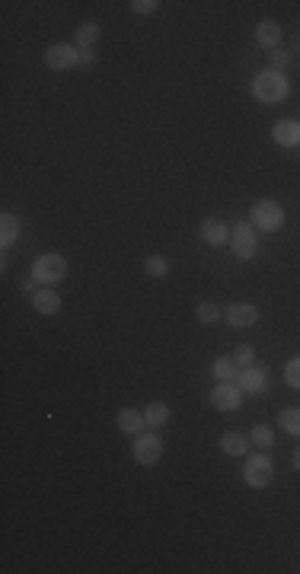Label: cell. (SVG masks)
I'll use <instances>...</instances> for the list:
<instances>
[{"instance_id": "cell-1", "label": "cell", "mask_w": 300, "mask_h": 574, "mask_svg": "<svg viewBox=\"0 0 300 574\" xmlns=\"http://www.w3.org/2000/svg\"><path fill=\"white\" fill-rule=\"evenodd\" d=\"M287 93H291V83H287V77L281 71H262L256 80H252V96H256L259 102H285Z\"/></svg>"}, {"instance_id": "cell-2", "label": "cell", "mask_w": 300, "mask_h": 574, "mask_svg": "<svg viewBox=\"0 0 300 574\" xmlns=\"http://www.w3.org/2000/svg\"><path fill=\"white\" fill-rule=\"evenodd\" d=\"M250 217H252V227L262 230V233H275V230L285 227V208H281L278 201H272V198L256 201V204H252V211H250Z\"/></svg>"}, {"instance_id": "cell-3", "label": "cell", "mask_w": 300, "mask_h": 574, "mask_svg": "<svg viewBox=\"0 0 300 574\" xmlns=\"http://www.w3.org/2000/svg\"><path fill=\"white\" fill-rule=\"evenodd\" d=\"M230 249L240 262H250L252 255L259 252V239H256V227L250 220H236L230 227Z\"/></svg>"}, {"instance_id": "cell-4", "label": "cell", "mask_w": 300, "mask_h": 574, "mask_svg": "<svg viewBox=\"0 0 300 574\" xmlns=\"http://www.w3.org/2000/svg\"><path fill=\"white\" fill-rule=\"evenodd\" d=\"M64 274H67V262L57 255V252H45V255H39L36 262H32V278L42 287H51V284H57V281H64Z\"/></svg>"}, {"instance_id": "cell-5", "label": "cell", "mask_w": 300, "mask_h": 574, "mask_svg": "<svg viewBox=\"0 0 300 574\" xmlns=\"http://www.w3.org/2000/svg\"><path fill=\"white\" fill-rule=\"evenodd\" d=\"M243 479L250 488H268L275 479V466H272V459L265 456V453H256V456H250V463L243 466Z\"/></svg>"}, {"instance_id": "cell-6", "label": "cell", "mask_w": 300, "mask_h": 574, "mask_svg": "<svg viewBox=\"0 0 300 574\" xmlns=\"http://www.w3.org/2000/svg\"><path fill=\"white\" fill-rule=\"evenodd\" d=\"M45 67L51 71H67V67H80V48L71 42H55L45 51Z\"/></svg>"}, {"instance_id": "cell-7", "label": "cell", "mask_w": 300, "mask_h": 574, "mask_svg": "<svg viewBox=\"0 0 300 574\" xmlns=\"http://www.w3.org/2000/svg\"><path fill=\"white\" fill-rule=\"evenodd\" d=\"M240 402H243V389L236 380H217V386L211 389V405L217 412H236L240 409Z\"/></svg>"}, {"instance_id": "cell-8", "label": "cell", "mask_w": 300, "mask_h": 574, "mask_svg": "<svg viewBox=\"0 0 300 574\" xmlns=\"http://www.w3.org/2000/svg\"><path fill=\"white\" fill-rule=\"evenodd\" d=\"M131 453H135V459L141 463V466H154V463H160V456H163V440L157 438V434H137L135 438V447H131Z\"/></svg>"}, {"instance_id": "cell-9", "label": "cell", "mask_w": 300, "mask_h": 574, "mask_svg": "<svg viewBox=\"0 0 300 574\" xmlns=\"http://www.w3.org/2000/svg\"><path fill=\"white\" fill-rule=\"evenodd\" d=\"M236 383H240V389H243V393H250V396H265V393H268L272 377H268V370H265V367L250 364V367H243V370H240Z\"/></svg>"}, {"instance_id": "cell-10", "label": "cell", "mask_w": 300, "mask_h": 574, "mask_svg": "<svg viewBox=\"0 0 300 574\" xmlns=\"http://www.w3.org/2000/svg\"><path fill=\"white\" fill-rule=\"evenodd\" d=\"M224 319H227V326H233V329H250L259 319V309L252 307V303H233V307L224 309Z\"/></svg>"}, {"instance_id": "cell-11", "label": "cell", "mask_w": 300, "mask_h": 574, "mask_svg": "<svg viewBox=\"0 0 300 574\" xmlns=\"http://www.w3.org/2000/svg\"><path fill=\"white\" fill-rule=\"evenodd\" d=\"M272 137L281 147H300V122L297 118H281V122H275Z\"/></svg>"}, {"instance_id": "cell-12", "label": "cell", "mask_w": 300, "mask_h": 574, "mask_svg": "<svg viewBox=\"0 0 300 574\" xmlns=\"http://www.w3.org/2000/svg\"><path fill=\"white\" fill-rule=\"evenodd\" d=\"M198 237L205 239L207 246H224V243H230V227L224 220H217V217H207V220L201 223Z\"/></svg>"}, {"instance_id": "cell-13", "label": "cell", "mask_w": 300, "mask_h": 574, "mask_svg": "<svg viewBox=\"0 0 300 574\" xmlns=\"http://www.w3.org/2000/svg\"><path fill=\"white\" fill-rule=\"evenodd\" d=\"M115 424H118V430H122V434H135V438H137L147 421H144V412H137V409H122L118 415H115Z\"/></svg>"}, {"instance_id": "cell-14", "label": "cell", "mask_w": 300, "mask_h": 574, "mask_svg": "<svg viewBox=\"0 0 300 574\" xmlns=\"http://www.w3.org/2000/svg\"><path fill=\"white\" fill-rule=\"evenodd\" d=\"M250 444L252 440L246 438V434H240V430H227L221 438V450L227 453V456H246V453H250Z\"/></svg>"}, {"instance_id": "cell-15", "label": "cell", "mask_w": 300, "mask_h": 574, "mask_svg": "<svg viewBox=\"0 0 300 574\" xmlns=\"http://www.w3.org/2000/svg\"><path fill=\"white\" fill-rule=\"evenodd\" d=\"M32 307L42 316H55L57 309H61V297H57V290H51V287H42V290L32 297Z\"/></svg>"}, {"instance_id": "cell-16", "label": "cell", "mask_w": 300, "mask_h": 574, "mask_svg": "<svg viewBox=\"0 0 300 574\" xmlns=\"http://www.w3.org/2000/svg\"><path fill=\"white\" fill-rule=\"evenodd\" d=\"M256 42L262 45V48H278V42H281V26L278 22H272V20H265V22H259L256 26Z\"/></svg>"}, {"instance_id": "cell-17", "label": "cell", "mask_w": 300, "mask_h": 574, "mask_svg": "<svg viewBox=\"0 0 300 574\" xmlns=\"http://www.w3.org/2000/svg\"><path fill=\"white\" fill-rule=\"evenodd\" d=\"M16 237H20V217L7 211V214L0 217V243H4V249H7V246H13Z\"/></svg>"}, {"instance_id": "cell-18", "label": "cell", "mask_w": 300, "mask_h": 574, "mask_svg": "<svg viewBox=\"0 0 300 574\" xmlns=\"http://www.w3.org/2000/svg\"><path fill=\"white\" fill-rule=\"evenodd\" d=\"M144 421H147L150 428L166 424V421H170V405H166V402H150L147 409H144Z\"/></svg>"}, {"instance_id": "cell-19", "label": "cell", "mask_w": 300, "mask_h": 574, "mask_svg": "<svg viewBox=\"0 0 300 574\" xmlns=\"http://www.w3.org/2000/svg\"><path fill=\"white\" fill-rule=\"evenodd\" d=\"M211 370H214V377H217V380H236V377H240V370H243V367H240V364H236V360L233 358H217L214 360V367H211Z\"/></svg>"}, {"instance_id": "cell-20", "label": "cell", "mask_w": 300, "mask_h": 574, "mask_svg": "<svg viewBox=\"0 0 300 574\" xmlns=\"http://www.w3.org/2000/svg\"><path fill=\"white\" fill-rule=\"evenodd\" d=\"M96 42H100V26H96V22H83V26L77 29V48L86 51V48H93Z\"/></svg>"}, {"instance_id": "cell-21", "label": "cell", "mask_w": 300, "mask_h": 574, "mask_svg": "<svg viewBox=\"0 0 300 574\" xmlns=\"http://www.w3.org/2000/svg\"><path fill=\"white\" fill-rule=\"evenodd\" d=\"M195 316H198V323L211 326V323H217V319H224V309L217 307V303L205 300V303H198V307H195Z\"/></svg>"}, {"instance_id": "cell-22", "label": "cell", "mask_w": 300, "mask_h": 574, "mask_svg": "<svg viewBox=\"0 0 300 574\" xmlns=\"http://www.w3.org/2000/svg\"><path fill=\"white\" fill-rule=\"evenodd\" d=\"M250 440L259 447V450H268V447L275 444V434H272V428H268V424H256V428L250 430Z\"/></svg>"}, {"instance_id": "cell-23", "label": "cell", "mask_w": 300, "mask_h": 574, "mask_svg": "<svg viewBox=\"0 0 300 574\" xmlns=\"http://www.w3.org/2000/svg\"><path fill=\"white\" fill-rule=\"evenodd\" d=\"M144 272H147L150 278H166V272H170V262H166L163 255H147V258H144Z\"/></svg>"}, {"instance_id": "cell-24", "label": "cell", "mask_w": 300, "mask_h": 574, "mask_svg": "<svg viewBox=\"0 0 300 574\" xmlns=\"http://www.w3.org/2000/svg\"><path fill=\"white\" fill-rule=\"evenodd\" d=\"M278 424L287 430V434L300 438V409H285V412L278 415Z\"/></svg>"}, {"instance_id": "cell-25", "label": "cell", "mask_w": 300, "mask_h": 574, "mask_svg": "<svg viewBox=\"0 0 300 574\" xmlns=\"http://www.w3.org/2000/svg\"><path fill=\"white\" fill-rule=\"evenodd\" d=\"M285 380H287V386L300 389V358H291L285 364Z\"/></svg>"}, {"instance_id": "cell-26", "label": "cell", "mask_w": 300, "mask_h": 574, "mask_svg": "<svg viewBox=\"0 0 300 574\" xmlns=\"http://www.w3.org/2000/svg\"><path fill=\"white\" fill-rule=\"evenodd\" d=\"M268 64H272V71H281V74H285V67L291 64V55H287L285 48H275L272 55H268Z\"/></svg>"}, {"instance_id": "cell-27", "label": "cell", "mask_w": 300, "mask_h": 574, "mask_svg": "<svg viewBox=\"0 0 300 574\" xmlns=\"http://www.w3.org/2000/svg\"><path fill=\"white\" fill-rule=\"evenodd\" d=\"M233 360H236L240 367H250L252 360H256V351H252V344H240V348L233 351Z\"/></svg>"}, {"instance_id": "cell-28", "label": "cell", "mask_w": 300, "mask_h": 574, "mask_svg": "<svg viewBox=\"0 0 300 574\" xmlns=\"http://www.w3.org/2000/svg\"><path fill=\"white\" fill-rule=\"evenodd\" d=\"M157 7H160L157 0H135V4H131V10H135V13H154Z\"/></svg>"}, {"instance_id": "cell-29", "label": "cell", "mask_w": 300, "mask_h": 574, "mask_svg": "<svg viewBox=\"0 0 300 574\" xmlns=\"http://www.w3.org/2000/svg\"><path fill=\"white\" fill-rule=\"evenodd\" d=\"M36 284H39V281L32 278V274H29V278H22V281H20V294L36 297V294H39V290H36Z\"/></svg>"}, {"instance_id": "cell-30", "label": "cell", "mask_w": 300, "mask_h": 574, "mask_svg": "<svg viewBox=\"0 0 300 574\" xmlns=\"http://www.w3.org/2000/svg\"><path fill=\"white\" fill-rule=\"evenodd\" d=\"M96 61V51L93 48H86V51H80V67H90Z\"/></svg>"}, {"instance_id": "cell-31", "label": "cell", "mask_w": 300, "mask_h": 574, "mask_svg": "<svg viewBox=\"0 0 300 574\" xmlns=\"http://www.w3.org/2000/svg\"><path fill=\"white\" fill-rule=\"evenodd\" d=\"M291 463H294V469H297V472H300V447H297V450H294V459H291Z\"/></svg>"}, {"instance_id": "cell-32", "label": "cell", "mask_w": 300, "mask_h": 574, "mask_svg": "<svg viewBox=\"0 0 300 574\" xmlns=\"http://www.w3.org/2000/svg\"><path fill=\"white\" fill-rule=\"evenodd\" d=\"M297 55H300V42H297Z\"/></svg>"}]
</instances>
